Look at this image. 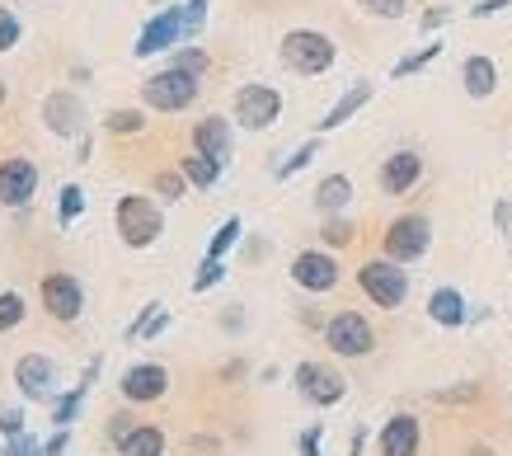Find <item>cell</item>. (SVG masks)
<instances>
[{
	"label": "cell",
	"instance_id": "1",
	"mask_svg": "<svg viewBox=\"0 0 512 456\" xmlns=\"http://www.w3.org/2000/svg\"><path fill=\"white\" fill-rule=\"evenodd\" d=\"M282 66L296 76H320L334 66V43L315 29H292L282 38Z\"/></svg>",
	"mask_w": 512,
	"mask_h": 456
},
{
	"label": "cell",
	"instance_id": "2",
	"mask_svg": "<svg viewBox=\"0 0 512 456\" xmlns=\"http://www.w3.org/2000/svg\"><path fill=\"white\" fill-rule=\"evenodd\" d=\"M113 217H118V236H123L132 250H146V245H156L160 231H165V217H160V207L151 203V198H141V193L123 198Z\"/></svg>",
	"mask_w": 512,
	"mask_h": 456
},
{
	"label": "cell",
	"instance_id": "3",
	"mask_svg": "<svg viewBox=\"0 0 512 456\" xmlns=\"http://www.w3.org/2000/svg\"><path fill=\"white\" fill-rule=\"evenodd\" d=\"M141 99L160 113H179L198 99V76H188V71L170 66V71H160V76H151L146 85H141Z\"/></svg>",
	"mask_w": 512,
	"mask_h": 456
},
{
	"label": "cell",
	"instance_id": "4",
	"mask_svg": "<svg viewBox=\"0 0 512 456\" xmlns=\"http://www.w3.org/2000/svg\"><path fill=\"white\" fill-rule=\"evenodd\" d=\"M357 283H362V292H367L376 306H386V311L404 306V297H409V278H404V268H395V259L362 264L357 268Z\"/></svg>",
	"mask_w": 512,
	"mask_h": 456
},
{
	"label": "cell",
	"instance_id": "5",
	"mask_svg": "<svg viewBox=\"0 0 512 456\" xmlns=\"http://www.w3.org/2000/svg\"><path fill=\"white\" fill-rule=\"evenodd\" d=\"M325 344L334 348L339 358H367V353L376 348V334L357 311H339L325 325Z\"/></svg>",
	"mask_w": 512,
	"mask_h": 456
},
{
	"label": "cell",
	"instance_id": "6",
	"mask_svg": "<svg viewBox=\"0 0 512 456\" xmlns=\"http://www.w3.org/2000/svg\"><path fill=\"white\" fill-rule=\"evenodd\" d=\"M428 245H433V226H428V217L390 221L386 259H395V264H414V259H423V254H428Z\"/></svg>",
	"mask_w": 512,
	"mask_h": 456
},
{
	"label": "cell",
	"instance_id": "7",
	"mask_svg": "<svg viewBox=\"0 0 512 456\" xmlns=\"http://www.w3.org/2000/svg\"><path fill=\"white\" fill-rule=\"evenodd\" d=\"M282 113V95L273 85H240V95H235V118L245 127H273Z\"/></svg>",
	"mask_w": 512,
	"mask_h": 456
},
{
	"label": "cell",
	"instance_id": "8",
	"mask_svg": "<svg viewBox=\"0 0 512 456\" xmlns=\"http://www.w3.org/2000/svg\"><path fill=\"white\" fill-rule=\"evenodd\" d=\"M296 391L306 395L311 405H339L343 391H348V381H343L334 367H325V362H301V367H296Z\"/></svg>",
	"mask_w": 512,
	"mask_h": 456
},
{
	"label": "cell",
	"instance_id": "9",
	"mask_svg": "<svg viewBox=\"0 0 512 456\" xmlns=\"http://www.w3.org/2000/svg\"><path fill=\"white\" fill-rule=\"evenodd\" d=\"M43 306L52 320H76V315L85 311V292H80L76 278L52 273V278H43Z\"/></svg>",
	"mask_w": 512,
	"mask_h": 456
},
{
	"label": "cell",
	"instance_id": "10",
	"mask_svg": "<svg viewBox=\"0 0 512 456\" xmlns=\"http://www.w3.org/2000/svg\"><path fill=\"white\" fill-rule=\"evenodd\" d=\"M184 38V10L179 5H170L165 15H156L146 29H141V38H137V57H156V52H165V48H174Z\"/></svg>",
	"mask_w": 512,
	"mask_h": 456
},
{
	"label": "cell",
	"instance_id": "11",
	"mask_svg": "<svg viewBox=\"0 0 512 456\" xmlns=\"http://www.w3.org/2000/svg\"><path fill=\"white\" fill-rule=\"evenodd\" d=\"M292 278H296V287H306V292H329V287L339 283V264L320 250H306L292 259Z\"/></svg>",
	"mask_w": 512,
	"mask_h": 456
},
{
	"label": "cell",
	"instance_id": "12",
	"mask_svg": "<svg viewBox=\"0 0 512 456\" xmlns=\"http://www.w3.org/2000/svg\"><path fill=\"white\" fill-rule=\"evenodd\" d=\"M15 381H19V391L29 395V400H47L52 386H57V367H52L43 353H24V358L15 362Z\"/></svg>",
	"mask_w": 512,
	"mask_h": 456
},
{
	"label": "cell",
	"instance_id": "13",
	"mask_svg": "<svg viewBox=\"0 0 512 456\" xmlns=\"http://www.w3.org/2000/svg\"><path fill=\"white\" fill-rule=\"evenodd\" d=\"M38 189V170H33L29 160H5L0 165V203L5 207H24Z\"/></svg>",
	"mask_w": 512,
	"mask_h": 456
},
{
	"label": "cell",
	"instance_id": "14",
	"mask_svg": "<svg viewBox=\"0 0 512 456\" xmlns=\"http://www.w3.org/2000/svg\"><path fill=\"white\" fill-rule=\"evenodd\" d=\"M165 386H170V372H165L160 362H137V367L123 377V395H127V400H137V405L160 400V395H165Z\"/></svg>",
	"mask_w": 512,
	"mask_h": 456
},
{
	"label": "cell",
	"instance_id": "15",
	"mask_svg": "<svg viewBox=\"0 0 512 456\" xmlns=\"http://www.w3.org/2000/svg\"><path fill=\"white\" fill-rule=\"evenodd\" d=\"M419 174H423L419 151H395V156L386 160V170H381V189H386L390 198H400V193H409L419 184Z\"/></svg>",
	"mask_w": 512,
	"mask_h": 456
},
{
	"label": "cell",
	"instance_id": "16",
	"mask_svg": "<svg viewBox=\"0 0 512 456\" xmlns=\"http://www.w3.org/2000/svg\"><path fill=\"white\" fill-rule=\"evenodd\" d=\"M381 456H419V419L414 414H395L381 428Z\"/></svg>",
	"mask_w": 512,
	"mask_h": 456
},
{
	"label": "cell",
	"instance_id": "17",
	"mask_svg": "<svg viewBox=\"0 0 512 456\" xmlns=\"http://www.w3.org/2000/svg\"><path fill=\"white\" fill-rule=\"evenodd\" d=\"M193 146H198L202 156H212V160H231V123L226 118H202L198 127H193Z\"/></svg>",
	"mask_w": 512,
	"mask_h": 456
},
{
	"label": "cell",
	"instance_id": "18",
	"mask_svg": "<svg viewBox=\"0 0 512 456\" xmlns=\"http://www.w3.org/2000/svg\"><path fill=\"white\" fill-rule=\"evenodd\" d=\"M428 315H433L437 325L456 330V325H466V297L456 287H437L433 297H428Z\"/></svg>",
	"mask_w": 512,
	"mask_h": 456
},
{
	"label": "cell",
	"instance_id": "19",
	"mask_svg": "<svg viewBox=\"0 0 512 456\" xmlns=\"http://www.w3.org/2000/svg\"><path fill=\"white\" fill-rule=\"evenodd\" d=\"M348 203H353V179H348V174H329V179H320V189H315V207H320V212L339 217Z\"/></svg>",
	"mask_w": 512,
	"mask_h": 456
},
{
	"label": "cell",
	"instance_id": "20",
	"mask_svg": "<svg viewBox=\"0 0 512 456\" xmlns=\"http://www.w3.org/2000/svg\"><path fill=\"white\" fill-rule=\"evenodd\" d=\"M461 80H466V95L489 99L498 90V66L489 62V57H470V62L461 66Z\"/></svg>",
	"mask_w": 512,
	"mask_h": 456
},
{
	"label": "cell",
	"instance_id": "21",
	"mask_svg": "<svg viewBox=\"0 0 512 456\" xmlns=\"http://www.w3.org/2000/svg\"><path fill=\"white\" fill-rule=\"evenodd\" d=\"M367 99H372V85H367V80H357L353 90H348V95H343L339 104H334V109H329L325 118H320V132H329V127H343L357 109H362V104H367Z\"/></svg>",
	"mask_w": 512,
	"mask_h": 456
},
{
	"label": "cell",
	"instance_id": "22",
	"mask_svg": "<svg viewBox=\"0 0 512 456\" xmlns=\"http://www.w3.org/2000/svg\"><path fill=\"white\" fill-rule=\"evenodd\" d=\"M43 118L52 132H76V118H80V104L71 95H52L43 104Z\"/></svg>",
	"mask_w": 512,
	"mask_h": 456
},
{
	"label": "cell",
	"instance_id": "23",
	"mask_svg": "<svg viewBox=\"0 0 512 456\" xmlns=\"http://www.w3.org/2000/svg\"><path fill=\"white\" fill-rule=\"evenodd\" d=\"M123 456H165V433L160 428H132L123 438Z\"/></svg>",
	"mask_w": 512,
	"mask_h": 456
},
{
	"label": "cell",
	"instance_id": "24",
	"mask_svg": "<svg viewBox=\"0 0 512 456\" xmlns=\"http://www.w3.org/2000/svg\"><path fill=\"white\" fill-rule=\"evenodd\" d=\"M221 174V160L202 156V151H193V156H184V179L188 184H198V189H212Z\"/></svg>",
	"mask_w": 512,
	"mask_h": 456
},
{
	"label": "cell",
	"instance_id": "25",
	"mask_svg": "<svg viewBox=\"0 0 512 456\" xmlns=\"http://www.w3.org/2000/svg\"><path fill=\"white\" fill-rule=\"evenodd\" d=\"M240 231H245V226H240V217L221 221V231L212 236V245H207V259H221V254H226V250L235 245V240H240Z\"/></svg>",
	"mask_w": 512,
	"mask_h": 456
},
{
	"label": "cell",
	"instance_id": "26",
	"mask_svg": "<svg viewBox=\"0 0 512 456\" xmlns=\"http://www.w3.org/2000/svg\"><path fill=\"white\" fill-rule=\"evenodd\" d=\"M19 320H24V297L19 292H0V334L15 330Z\"/></svg>",
	"mask_w": 512,
	"mask_h": 456
},
{
	"label": "cell",
	"instance_id": "27",
	"mask_svg": "<svg viewBox=\"0 0 512 456\" xmlns=\"http://www.w3.org/2000/svg\"><path fill=\"white\" fill-rule=\"evenodd\" d=\"M315 156H320V142L296 146V151H292V160H287V165H278V179H292V174H296V170H306V165H311Z\"/></svg>",
	"mask_w": 512,
	"mask_h": 456
},
{
	"label": "cell",
	"instance_id": "28",
	"mask_svg": "<svg viewBox=\"0 0 512 456\" xmlns=\"http://www.w3.org/2000/svg\"><path fill=\"white\" fill-rule=\"evenodd\" d=\"M437 52H442V43H428V48L423 52H414V57H404L400 66H395V80H404V76H414V71H419V66H428L437 57Z\"/></svg>",
	"mask_w": 512,
	"mask_h": 456
},
{
	"label": "cell",
	"instance_id": "29",
	"mask_svg": "<svg viewBox=\"0 0 512 456\" xmlns=\"http://www.w3.org/2000/svg\"><path fill=\"white\" fill-rule=\"evenodd\" d=\"M357 5H362L367 15H376V19H400L409 0H357Z\"/></svg>",
	"mask_w": 512,
	"mask_h": 456
},
{
	"label": "cell",
	"instance_id": "30",
	"mask_svg": "<svg viewBox=\"0 0 512 456\" xmlns=\"http://www.w3.org/2000/svg\"><path fill=\"white\" fill-rule=\"evenodd\" d=\"M109 132H141V127H146V118H141L137 109H118V113H109Z\"/></svg>",
	"mask_w": 512,
	"mask_h": 456
},
{
	"label": "cell",
	"instance_id": "31",
	"mask_svg": "<svg viewBox=\"0 0 512 456\" xmlns=\"http://www.w3.org/2000/svg\"><path fill=\"white\" fill-rule=\"evenodd\" d=\"M221 278H226V264H221V259H207V264H202V273L193 278V292H207V287H217Z\"/></svg>",
	"mask_w": 512,
	"mask_h": 456
},
{
	"label": "cell",
	"instance_id": "32",
	"mask_svg": "<svg viewBox=\"0 0 512 456\" xmlns=\"http://www.w3.org/2000/svg\"><path fill=\"white\" fill-rule=\"evenodd\" d=\"M179 10H184V38H193L202 29V19H207V0H188Z\"/></svg>",
	"mask_w": 512,
	"mask_h": 456
},
{
	"label": "cell",
	"instance_id": "33",
	"mask_svg": "<svg viewBox=\"0 0 512 456\" xmlns=\"http://www.w3.org/2000/svg\"><path fill=\"white\" fill-rule=\"evenodd\" d=\"M80 212H85V193H80L76 184H71V189H62V221L71 226V221H76Z\"/></svg>",
	"mask_w": 512,
	"mask_h": 456
},
{
	"label": "cell",
	"instance_id": "34",
	"mask_svg": "<svg viewBox=\"0 0 512 456\" xmlns=\"http://www.w3.org/2000/svg\"><path fill=\"white\" fill-rule=\"evenodd\" d=\"M174 66H179V71H188V76H202V71H207V52L188 48V52H179V57H174Z\"/></svg>",
	"mask_w": 512,
	"mask_h": 456
},
{
	"label": "cell",
	"instance_id": "35",
	"mask_svg": "<svg viewBox=\"0 0 512 456\" xmlns=\"http://www.w3.org/2000/svg\"><path fill=\"white\" fill-rule=\"evenodd\" d=\"M320 236H325V245H348V240H353V226H348L343 217H329Z\"/></svg>",
	"mask_w": 512,
	"mask_h": 456
},
{
	"label": "cell",
	"instance_id": "36",
	"mask_svg": "<svg viewBox=\"0 0 512 456\" xmlns=\"http://www.w3.org/2000/svg\"><path fill=\"white\" fill-rule=\"evenodd\" d=\"M80 405H85V391H71V395H66V400H62V405H57V424H76V414H80Z\"/></svg>",
	"mask_w": 512,
	"mask_h": 456
},
{
	"label": "cell",
	"instance_id": "37",
	"mask_svg": "<svg viewBox=\"0 0 512 456\" xmlns=\"http://www.w3.org/2000/svg\"><path fill=\"white\" fill-rule=\"evenodd\" d=\"M15 43H19V19L10 10H0V52L15 48Z\"/></svg>",
	"mask_w": 512,
	"mask_h": 456
},
{
	"label": "cell",
	"instance_id": "38",
	"mask_svg": "<svg viewBox=\"0 0 512 456\" xmlns=\"http://www.w3.org/2000/svg\"><path fill=\"white\" fill-rule=\"evenodd\" d=\"M0 433H5V438H19V433H24V409H0Z\"/></svg>",
	"mask_w": 512,
	"mask_h": 456
},
{
	"label": "cell",
	"instance_id": "39",
	"mask_svg": "<svg viewBox=\"0 0 512 456\" xmlns=\"http://www.w3.org/2000/svg\"><path fill=\"white\" fill-rule=\"evenodd\" d=\"M5 456H43V447H38V442H33V438H24V433H19V438H10V447H5Z\"/></svg>",
	"mask_w": 512,
	"mask_h": 456
},
{
	"label": "cell",
	"instance_id": "40",
	"mask_svg": "<svg viewBox=\"0 0 512 456\" xmlns=\"http://www.w3.org/2000/svg\"><path fill=\"white\" fill-rule=\"evenodd\" d=\"M320 438H325V428H320V424L306 428V433H301V456H325V452H320Z\"/></svg>",
	"mask_w": 512,
	"mask_h": 456
},
{
	"label": "cell",
	"instance_id": "41",
	"mask_svg": "<svg viewBox=\"0 0 512 456\" xmlns=\"http://www.w3.org/2000/svg\"><path fill=\"white\" fill-rule=\"evenodd\" d=\"M156 189L165 193V198H184V174H160Z\"/></svg>",
	"mask_w": 512,
	"mask_h": 456
},
{
	"label": "cell",
	"instance_id": "42",
	"mask_svg": "<svg viewBox=\"0 0 512 456\" xmlns=\"http://www.w3.org/2000/svg\"><path fill=\"white\" fill-rule=\"evenodd\" d=\"M512 0H480V5H475V10H470V15L475 19H484V15H498V10H508Z\"/></svg>",
	"mask_w": 512,
	"mask_h": 456
},
{
	"label": "cell",
	"instance_id": "43",
	"mask_svg": "<svg viewBox=\"0 0 512 456\" xmlns=\"http://www.w3.org/2000/svg\"><path fill=\"white\" fill-rule=\"evenodd\" d=\"M62 452H66V428L57 438H47V447H43V456H62Z\"/></svg>",
	"mask_w": 512,
	"mask_h": 456
},
{
	"label": "cell",
	"instance_id": "44",
	"mask_svg": "<svg viewBox=\"0 0 512 456\" xmlns=\"http://www.w3.org/2000/svg\"><path fill=\"white\" fill-rule=\"evenodd\" d=\"M127 419H132V414H118V419H113V438H127V433H132V424H127Z\"/></svg>",
	"mask_w": 512,
	"mask_h": 456
},
{
	"label": "cell",
	"instance_id": "45",
	"mask_svg": "<svg viewBox=\"0 0 512 456\" xmlns=\"http://www.w3.org/2000/svg\"><path fill=\"white\" fill-rule=\"evenodd\" d=\"M494 221H498V226H503V231H508V221H512V207H508V203H498V207H494Z\"/></svg>",
	"mask_w": 512,
	"mask_h": 456
},
{
	"label": "cell",
	"instance_id": "46",
	"mask_svg": "<svg viewBox=\"0 0 512 456\" xmlns=\"http://www.w3.org/2000/svg\"><path fill=\"white\" fill-rule=\"evenodd\" d=\"M442 19H447V15H442V10H428V15H423V29H437Z\"/></svg>",
	"mask_w": 512,
	"mask_h": 456
},
{
	"label": "cell",
	"instance_id": "47",
	"mask_svg": "<svg viewBox=\"0 0 512 456\" xmlns=\"http://www.w3.org/2000/svg\"><path fill=\"white\" fill-rule=\"evenodd\" d=\"M0 104H5V80H0Z\"/></svg>",
	"mask_w": 512,
	"mask_h": 456
}]
</instances>
